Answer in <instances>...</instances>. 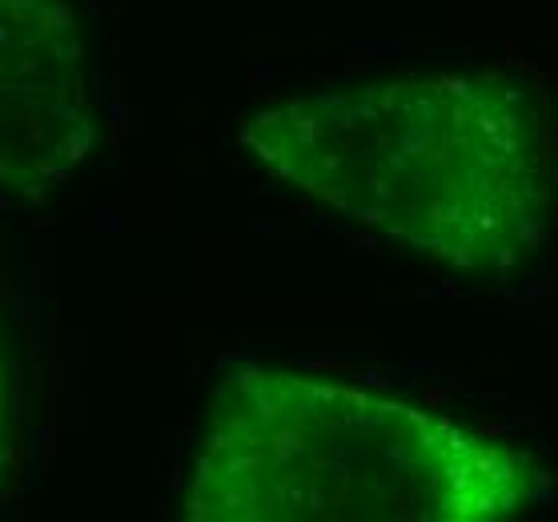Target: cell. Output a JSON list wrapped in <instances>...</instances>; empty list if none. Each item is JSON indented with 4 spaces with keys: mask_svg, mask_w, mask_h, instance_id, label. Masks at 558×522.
I'll return each instance as SVG.
<instances>
[{
    "mask_svg": "<svg viewBox=\"0 0 558 522\" xmlns=\"http://www.w3.org/2000/svg\"><path fill=\"white\" fill-rule=\"evenodd\" d=\"M245 154L350 226L466 274L546 242L558 157L546 113L510 81L434 73L266 105Z\"/></svg>",
    "mask_w": 558,
    "mask_h": 522,
    "instance_id": "obj_1",
    "label": "cell"
},
{
    "mask_svg": "<svg viewBox=\"0 0 558 522\" xmlns=\"http://www.w3.org/2000/svg\"><path fill=\"white\" fill-rule=\"evenodd\" d=\"M546 471L426 406L281 366L226 374L193 454L190 522H502Z\"/></svg>",
    "mask_w": 558,
    "mask_h": 522,
    "instance_id": "obj_2",
    "label": "cell"
},
{
    "mask_svg": "<svg viewBox=\"0 0 558 522\" xmlns=\"http://www.w3.org/2000/svg\"><path fill=\"white\" fill-rule=\"evenodd\" d=\"M97 145L89 52L69 0H0V190L40 202Z\"/></svg>",
    "mask_w": 558,
    "mask_h": 522,
    "instance_id": "obj_3",
    "label": "cell"
},
{
    "mask_svg": "<svg viewBox=\"0 0 558 522\" xmlns=\"http://www.w3.org/2000/svg\"><path fill=\"white\" fill-rule=\"evenodd\" d=\"M9 378H13V362H9V333L0 321V474H4V450H9Z\"/></svg>",
    "mask_w": 558,
    "mask_h": 522,
    "instance_id": "obj_4",
    "label": "cell"
}]
</instances>
